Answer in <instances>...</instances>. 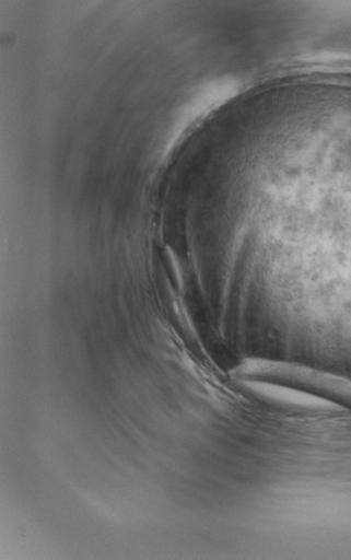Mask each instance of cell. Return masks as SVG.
<instances>
[{"instance_id":"1","label":"cell","mask_w":351,"mask_h":560,"mask_svg":"<svg viewBox=\"0 0 351 560\" xmlns=\"http://www.w3.org/2000/svg\"><path fill=\"white\" fill-rule=\"evenodd\" d=\"M238 373L245 378L270 377L282 380L318 396L327 397L351 407V383L325 373L259 362L245 364Z\"/></svg>"}]
</instances>
